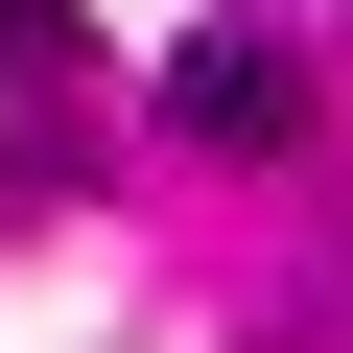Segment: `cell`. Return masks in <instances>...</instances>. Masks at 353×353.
I'll return each instance as SVG.
<instances>
[{
    "mask_svg": "<svg viewBox=\"0 0 353 353\" xmlns=\"http://www.w3.org/2000/svg\"><path fill=\"white\" fill-rule=\"evenodd\" d=\"M165 141L283 165V141H306V48H283V24H189V48H165Z\"/></svg>",
    "mask_w": 353,
    "mask_h": 353,
    "instance_id": "obj_1",
    "label": "cell"
},
{
    "mask_svg": "<svg viewBox=\"0 0 353 353\" xmlns=\"http://www.w3.org/2000/svg\"><path fill=\"white\" fill-rule=\"evenodd\" d=\"M71 189V48H0V212Z\"/></svg>",
    "mask_w": 353,
    "mask_h": 353,
    "instance_id": "obj_2",
    "label": "cell"
},
{
    "mask_svg": "<svg viewBox=\"0 0 353 353\" xmlns=\"http://www.w3.org/2000/svg\"><path fill=\"white\" fill-rule=\"evenodd\" d=\"M0 48H71V0H0Z\"/></svg>",
    "mask_w": 353,
    "mask_h": 353,
    "instance_id": "obj_3",
    "label": "cell"
}]
</instances>
